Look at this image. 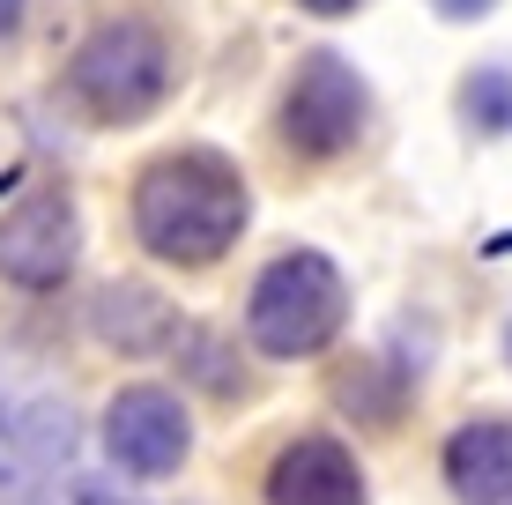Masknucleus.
<instances>
[{"instance_id": "nucleus-1", "label": "nucleus", "mask_w": 512, "mask_h": 505, "mask_svg": "<svg viewBox=\"0 0 512 505\" xmlns=\"http://www.w3.org/2000/svg\"><path fill=\"white\" fill-rule=\"evenodd\" d=\"M134 231L141 246L171 268H208L238 246L245 231V179L216 149H179L156 156L134 179Z\"/></svg>"}, {"instance_id": "nucleus-2", "label": "nucleus", "mask_w": 512, "mask_h": 505, "mask_svg": "<svg viewBox=\"0 0 512 505\" xmlns=\"http://www.w3.org/2000/svg\"><path fill=\"white\" fill-rule=\"evenodd\" d=\"M349 320V283L327 253L297 246L275 253L260 268L253 298H245V335H253L260 357H320Z\"/></svg>"}, {"instance_id": "nucleus-3", "label": "nucleus", "mask_w": 512, "mask_h": 505, "mask_svg": "<svg viewBox=\"0 0 512 505\" xmlns=\"http://www.w3.org/2000/svg\"><path fill=\"white\" fill-rule=\"evenodd\" d=\"M67 90L90 119L104 127H134V119H149L156 104L171 90V45L156 23H141V15H112V23H97L90 38L75 45V60H67Z\"/></svg>"}, {"instance_id": "nucleus-4", "label": "nucleus", "mask_w": 512, "mask_h": 505, "mask_svg": "<svg viewBox=\"0 0 512 505\" xmlns=\"http://www.w3.org/2000/svg\"><path fill=\"white\" fill-rule=\"evenodd\" d=\"M364 75L342 60V52H305L290 75V90H282V142L297 156H312V164H327V156H342L349 142L364 134Z\"/></svg>"}, {"instance_id": "nucleus-5", "label": "nucleus", "mask_w": 512, "mask_h": 505, "mask_svg": "<svg viewBox=\"0 0 512 505\" xmlns=\"http://www.w3.org/2000/svg\"><path fill=\"white\" fill-rule=\"evenodd\" d=\"M193 446V416L171 387H119L112 409H104V454H112L119 476L156 483L186 461Z\"/></svg>"}, {"instance_id": "nucleus-6", "label": "nucleus", "mask_w": 512, "mask_h": 505, "mask_svg": "<svg viewBox=\"0 0 512 505\" xmlns=\"http://www.w3.org/2000/svg\"><path fill=\"white\" fill-rule=\"evenodd\" d=\"M75 246H82L75 201H67L60 186H38L30 201H15L8 216H0V283H15V290H52V283H67Z\"/></svg>"}, {"instance_id": "nucleus-7", "label": "nucleus", "mask_w": 512, "mask_h": 505, "mask_svg": "<svg viewBox=\"0 0 512 505\" xmlns=\"http://www.w3.org/2000/svg\"><path fill=\"white\" fill-rule=\"evenodd\" d=\"M268 505H364V476H357V461H349V446L305 431V439H290L275 454Z\"/></svg>"}, {"instance_id": "nucleus-8", "label": "nucleus", "mask_w": 512, "mask_h": 505, "mask_svg": "<svg viewBox=\"0 0 512 505\" xmlns=\"http://www.w3.org/2000/svg\"><path fill=\"white\" fill-rule=\"evenodd\" d=\"M90 335L104 350H127V357H156L171 335H179V305L149 283H104L90 298Z\"/></svg>"}, {"instance_id": "nucleus-9", "label": "nucleus", "mask_w": 512, "mask_h": 505, "mask_svg": "<svg viewBox=\"0 0 512 505\" xmlns=\"http://www.w3.org/2000/svg\"><path fill=\"white\" fill-rule=\"evenodd\" d=\"M446 483L461 505H512V416H475L453 431Z\"/></svg>"}, {"instance_id": "nucleus-10", "label": "nucleus", "mask_w": 512, "mask_h": 505, "mask_svg": "<svg viewBox=\"0 0 512 505\" xmlns=\"http://www.w3.org/2000/svg\"><path fill=\"white\" fill-rule=\"evenodd\" d=\"M75 454V409L67 402H8L0 409V491Z\"/></svg>"}, {"instance_id": "nucleus-11", "label": "nucleus", "mask_w": 512, "mask_h": 505, "mask_svg": "<svg viewBox=\"0 0 512 505\" xmlns=\"http://www.w3.org/2000/svg\"><path fill=\"white\" fill-rule=\"evenodd\" d=\"M461 119L468 134H483V142H498V134H512V67H468L461 75Z\"/></svg>"}, {"instance_id": "nucleus-12", "label": "nucleus", "mask_w": 512, "mask_h": 505, "mask_svg": "<svg viewBox=\"0 0 512 505\" xmlns=\"http://www.w3.org/2000/svg\"><path fill=\"white\" fill-rule=\"evenodd\" d=\"M394 379H379V364H349L342 387H334V402H342L357 424H394L401 416V394H386Z\"/></svg>"}, {"instance_id": "nucleus-13", "label": "nucleus", "mask_w": 512, "mask_h": 505, "mask_svg": "<svg viewBox=\"0 0 512 505\" xmlns=\"http://www.w3.org/2000/svg\"><path fill=\"white\" fill-rule=\"evenodd\" d=\"M431 8L446 15V23H475V15H490L498 0H431Z\"/></svg>"}, {"instance_id": "nucleus-14", "label": "nucleus", "mask_w": 512, "mask_h": 505, "mask_svg": "<svg viewBox=\"0 0 512 505\" xmlns=\"http://www.w3.org/2000/svg\"><path fill=\"white\" fill-rule=\"evenodd\" d=\"M23 8H30V0H0V38H15V30H23Z\"/></svg>"}, {"instance_id": "nucleus-15", "label": "nucleus", "mask_w": 512, "mask_h": 505, "mask_svg": "<svg viewBox=\"0 0 512 505\" xmlns=\"http://www.w3.org/2000/svg\"><path fill=\"white\" fill-rule=\"evenodd\" d=\"M297 8H312V15H349L357 0H297Z\"/></svg>"}, {"instance_id": "nucleus-16", "label": "nucleus", "mask_w": 512, "mask_h": 505, "mask_svg": "<svg viewBox=\"0 0 512 505\" xmlns=\"http://www.w3.org/2000/svg\"><path fill=\"white\" fill-rule=\"evenodd\" d=\"M505 364H512V320H505Z\"/></svg>"}]
</instances>
